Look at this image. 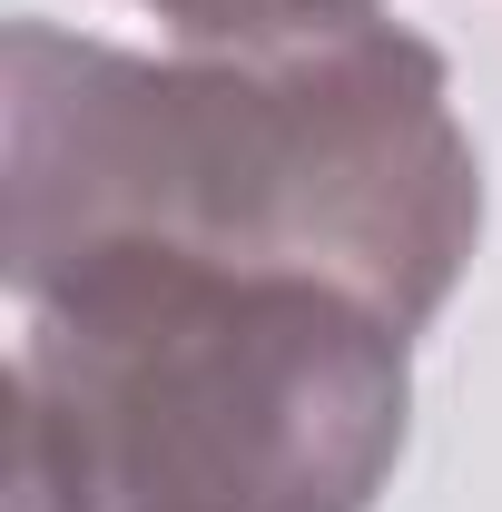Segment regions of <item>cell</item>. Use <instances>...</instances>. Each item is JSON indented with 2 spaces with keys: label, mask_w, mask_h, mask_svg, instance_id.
Listing matches in <instances>:
<instances>
[{
  "label": "cell",
  "mask_w": 502,
  "mask_h": 512,
  "mask_svg": "<svg viewBox=\"0 0 502 512\" xmlns=\"http://www.w3.org/2000/svg\"><path fill=\"white\" fill-rule=\"evenodd\" d=\"M483 247L453 69L384 0H207L168 50L50 20L0 40V266L50 296L109 256L306 276L404 335Z\"/></svg>",
  "instance_id": "1"
},
{
  "label": "cell",
  "mask_w": 502,
  "mask_h": 512,
  "mask_svg": "<svg viewBox=\"0 0 502 512\" xmlns=\"http://www.w3.org/2000/svg\"><path fill=\"white\" fill-rule=\"evenodd\" d=\"M0 512H375L414 335L306 276L109 256L20 306Z\"/></svg>",
  "instance_id": "2"
},
{
  "label": "cell",
  "mask_w": 502,
  "mask_h": 512,
  "mask_svg": "<svg viewBox=\"0 0 502 512\" xmlns=\"http://www.w3.org/2000/svg\"><path fill=\"white\" fill-rule=\"evenodd\" d=\"M148 10H158V20H188V10H207V0H148Z\"/></svg>",
  "instance_id": "3"
}]
</instances>
